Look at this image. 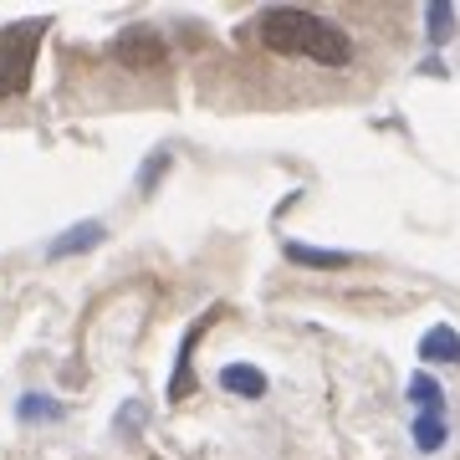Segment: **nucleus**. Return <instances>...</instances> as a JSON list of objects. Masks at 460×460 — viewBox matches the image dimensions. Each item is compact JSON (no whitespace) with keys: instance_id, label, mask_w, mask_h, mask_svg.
Returning <instances> with one entry per match:
<instances>
[{"instance_id":"nucleus-7","label":"nucleus","mask_w":460,"mask_h":460,"mask_svg":"<svg viewBox=\"0 0 460 460\" xmlns=\"http://www.w3.org/2000/svg\"><path fill=\"white\" fill-rule=\"evenodd\" d=\"M287 261H296V266H348L353 256L348 251H323V246H307V241H287Z\"/></svg>"},{"instance_id":"nucleus-11","label":"nucleus","mask_w":460,"mask_h":460,"mask_svg":"<svg viewBox=\"0 0 460 460\" xmlns=\"http://www.w3.org/2000/svg\"><path fill=\"white\" fill-rule=\"evenodd\" d=\"M429 41H435V47H445V41H450V36H456V11H450V5H429Z\"/></svg>"},{"instance_id":"nucleus-4","label":"nucleus","mask_w":460,"mask_h":460,"mask_svg":"<svg viewBox=\"0 0 460 460\" xmlns=\"http://www.w3.org/2000/svg\"><path fill=\"white\" fill-rule=\"evenodd\" d=\"M102 235H108V226L102 220H77V226H66L57 241L47 246V256L51 261H62V256H77V251H93V246H102Z\"/></svg>"},{"instance_id":"nucleus-1","label":"nucleus","mask_w":460,"mask_h":460,"mask_svg":"<svg viewBox=\"0 0 460 460\" xmlns=\"http://www.w3.org/2000/svg\"><path fill=\"white\" fill-rule=\"evenodd\" d=\"M256 36H261L266 51H281V57H313L323 66H348L353 62V41L348 31H338L332 21L313 16V11H296V5H277L256 21Z\"/></svg>"},{"instance_id":"nucleus-6","label":"nucleus","mask_w":460,"mask_h":460,"mask_svg":"<svg viewBox=\"0 0 460 460\" xmlns=\"http://www.w3.org/2000/svg\"><path fill=\"white\" fill-rule=\"evenodd\" d=\"M220 384H226L230 394H241V399H261L266 394V374L256 368V363H230L226 374H220Z\"/></svg>"},{"instance_id":"nucleus-8","label":"nucleus","mask_w":460,"mask_h":460,"mask_svg":"<svg viewBox=\"0 0 460 460\" xmlns=\"http://www.w3.org/2000/svg\"><path fill=\"white\" fill-rule=\"evenodd\" d=\"M199 332H205V323H195V328L184 332V343H180V358H174V384H169V399H184V394H190V353H195Z\"/></svg>"},{"instance_id":"nucleus-9","label":"nucleus","mask_w":460,"mask_h":460,"mask_svg":"<svg viewBox=\"0 0 460 460\" xmlns=\"http://www.w3.org/2000/svg\"><path fill=\"white\" fill-rule=\"evenodd\" d=\"M410 399H414L425 414H445V394H440V384H435L429 374H414V378H410Z\"/></svg>"},{"instance_id":"nucleus-2","label":"nucleus","mask_w":460,"mask_h":460,"mask_svg":"<svg viewBox=\"0 0 460 460\" xmlns=\"http://www.w3.org/2000/svg\"><path fill=\"white\" fill-rule=\"evenodd\" d=\"M47 21H16V26H0V98H16L31 87V66L41 51Z\"/></svg>"},{"instance_id":"nucleus-13","label":"nucleus","mask_w":460,"mask_h":460,"mask_svg":"<svg viewBox=\"0 0 460 460\" xmlns=\"http://www.w3.org/2000/svg\"><path fill=\"white\" fill-rule=\"evenodd\" d=\"M169 169V154H148V164H144V174H138V190H154V180H159V174H164Z\"/></svg>"},{"instance_id":"nucleus-5","label":"nucleus","mask_w":460,"mask_h":460,"mask_svg":"<svg viewBox=\"0 0 460 460\" xmlns=\"http://www.w3.org/2000/svg\"><path fill=\"white\" fill-rule=\"evenodd\" d=\"M420 358L425 363H460V332L456 328H429L420 338Z\"/></svg>"},{"instance_id":"nucleus-12","label":"nucleus","mask_w":460,"mask_h":460,"mask_svg":"<svg viewBox=\"0 0 460 460\" xmlns=\"http://www.w3.org/2000/svg\"><path fill=\"white\" fill-rule=\"evenodd\" d=\"M21 414H26V420H57V414H62V404H57V399H47V394H26V399H21Z\"/></svg>"},{"instance_id":"nucleus-3","label":"nucleus","mask_w":460,"mask_h":460,"mask_svg":"<svg viewBox=\"0 0 460 460\" xmlns=\"http://www.w3.org/2000/svg\"><path fill=\"white\" fill-rule=\"evenodd\" d=\"M113 57L123 66H133V72H154V66H164L169 57V41L154 26H133V31H123L113 41Z\"/></svg>"},{"instance_id":"nucleus-10","label":"nucleus","mask_w":460,"mask_h":460,"mask_svg":"<svg viewBox=\"0 0 460 460\" xmlns=\"http://www.w3.org/2000/svg\"><path fill=\"white\" fill-rule=\"evenodd\" d=\"M414 445H420V450H440L445 445V414H420V420H414Z\"/></svg>"}]
</instances>
